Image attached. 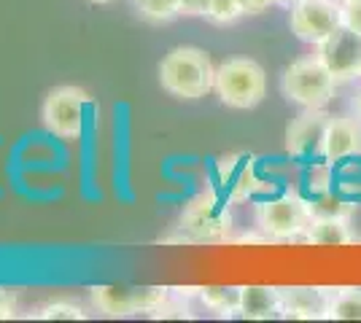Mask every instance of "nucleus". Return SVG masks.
I'll return each instance as SVG.
<instances>
[{
	"label": "nucleus",
	"mask_w": 361,
	"mask_h": 323,
	"mask_svg": "<svg viewBox=\"0 0 361 323\" xmlns=\"http://www.w3.org/2000/svg\"><path fill=\"white\" fill-rule=\"evenodd\" d=\"M165 286H94L90 289L92 308L108 318H130L137 312L154 315L170 299Z\"/></svg>",
	"instance_id": "obj_4"
},
{
	"label": "nucleus",
	"mask_w": 361,
	"mask_h": 323,
	"mask_svg": "<svg viewBox=\"0 0 361 323\" xmlns=\"http://www.w3.org/2000/svg\"><path fill=\"white\" fill-rule=\"evenodd\" d=\"M340 11H343V25L361 35V0H345V3H340Z\"/></svg>",
	"instance_id": "obj_22"
},
{
	"label": "nucleus",
	"mask_w": 361,
	"mask_h": 323,
	"mask_svg": "<svg viewBox=\"0 0 361 323\" xmlns=\"http://www.w3.org/2000/svg\"><path fill=\"white\" fill-rule=\"evenodd\" d=\"M329 289H283V315L281 318H326Z\"/></svg>",
	"instance_id": "obj_13"
},
{
	"label": "nucleus",
	"mask_w": 361,
	"mask_h": 323,
	"mask_svg": "<svg viewBox=\"0 0 361 323\" xmlns=\"http://www.w3.org/2000/svg\"><path fill=\"white\" fill-rule=\"evenodd\" d=\"M90 3H97V6H103V3H114V0H90Z\"/></svg>",
	"instance_id": "obj_28"
},
{
	"label": "nucleus",
	"mask_w": 361,
	"mask_h": 323,
	"mask_svg": "<svg viewBox=\"0 0 361 323\" xmlns=\"http://www.w3.org/2000/svg\"><path fill=\"white\" fill-rule=\"evenodd\" d=\"M361 154V119L350 116H329L326 138H324V162H343Z\"/></svg>",
	"instance_id": "obj_11"
},
{
	"label": "nucleus",
	"mask_w": 361,
	"mask_h": 323,
	"mask_svg": "<svg viewBox=\"0 0 361 323\" xmlns=\"http://www.w3.org/2000/svg\"><path fill=\"white\" fill-rule=\"evenodd\" d=\"M240 312L248 321H267L283 315V289L272 286H243L240 289Z\"/></svg>",
	"instance_id": "obj_12"
},
{
	"label": "nucleus",
	"mask_w": 361,
	"mask_h": 323,
	"mask_svg": "<svg viewBox=\"0 0 361 323\" xmlns=\"http://www.w3.org/2000/svg\"><path fill=\"white\" fill-rule=\"evenodd\" d=\"M197 296L202 299V305L219 315H232L240 310V289H221V286H208V289H197Z\"/></svg>",
	"instance_id": "obj_17"
},
{
	"label": "nucleus",
	"mask_w": 361,
	"mask_h": 323,
	"mask_svg": "<svg viewBox=\"0 0 361 323\" xmlns=\"http://www.w3.org/2000/svg\"><path fill=\"white\" fill-rule=\"evenodd\" d=\"M326 124H329V113L324 108H305L286 127V151L300 159L324 156Z\"/></svg>",
	"instance_id": "obj_9"
},
{
	"label": "nucleus",
	"mask_w": 361,
	"mask_h": 323,
	"mask_svg": "<svg viewBox=\"0 0 361 323\" xmlns=\"http://www.w3.org/2000/svg\"><path fill=\"white\" fill-rule=\"evenodd\" d=\"M213 0H178L180 6V14L186 16H205L208 8H211Z\"/></svg>",
	"instance_id": "obj_23"
},
{
	"label": "nucleus",
	"mask_w": 361,
	"mask_h": 323,
	"mask_svg": "<svg viewBox=\"0 0 361 323\" xmlns=\"http://www.w3.org/2000/svg\"><path fill=\"white\" fill-rule=\"evenodd\" d=\"M288 8H291L288 11L291 32L313 46L326 41L343 25V11L337 0H294Z\"/></svg>",
	"instance_id": "obj_7"
},
{
	"label": "nucleus",
	"mask_w": 361,
	"mask_h": 323,
	"mask_svg": "<svg viewBox=\"0 0 361 323\" xmlns=\"http://www.w3.org/2000/svg\"><path fill=\"white\" fill-rule=\"evenodd\" d=\"M240 16H243V8L238 0H213L205 19L213 22V25H232V22H238Z\"/></svg>",
	"instance_id": "obj_21"
},
{
	"label": "nucleus",
	"mask_w": 361,
	"mask_h": 323,
	"mask_svg": "<svg viewBox=\"0 0 361 323\" xmlns=\"http://www.w3.org/2000/svg\"><path fill=\"white\" fill-rule=\"evenodd\" d=\"M243 8V16H259L270 11V6H278L275 0H238Z\"/></svg>",
	"instance_id": "obj_25"
},
{
	"label": "nucleus",
	"mask_w": 361,
	"mask_h": 323,
	"mask_svg": "<svg viewBox=\"0 0 361 323\" xmlns=\"http://www.w3.org/2000/svg\"><path fill=\"white\" fill-rule=\"evenodd\" d=\"M334 87L337 81L316 54L294 60L281 78L283 97L300 108H326L334 97Z\"/></svg>",
	"instance_id": "obj_3"
},
{
	"label": "nucleus",
	"mask_w": 361,
	"mask_h": 323,
	"mask_svg": "<svg viewBox=\"0 0 361 323\" xmlns=\"http://www.w3.org/2000/svg\"><path fill=\"white\" fill-rule=\"evenodd\" d=\"M329 321H361V289H334L326 305Z\"/></svg>",
	"instance_id": "obj_16"
},
{
	"label": "nucleus",
	"mask_w": 361,
	"mask_h": 323,
	"mask_svg": "<svg viewBox=\"0 0 361 323\" xmlns=\"http://www.w3.org/2000/svg\"><path fill=\"white\" fill-rule=\"evenodd\" d=\"M353 240L350 218H313L305 229V243L310 246H348Z\"/></svg>",
	"instance_id": "obj_14"
},
{
	"label": "nucleus",
	"mask_w": 361,
	"mask_h": 323,
	"mask_svg": "<svg viewBox=\"0 0 361 323\" xmlns=\"http://www.w3.org/2000/svg\"><path fill=\"white\" fill-rule=\"evenodd\" d=\"M316 57L329 70L334 81H350L361 76V35L340 25L326 41L316 46Z\"/></svg>",
	"instance_id": "obj_8"
},
{
	"label": "nucleus",
	"mask_w": 361,
	"mask_h": 323,
	"mask_svg": "<svg viewBox=\"0 0 361 323\" xmlns=\"http://www.w3.org/2000/svg\"><path fill=\"white\" fill-rule=\"evenodd\" d=\"M359 240H361V237H359Z\"/></svg>",
	"instance_id": "obj_30"
},
{
	"label": "nucleus",
	"mask_w": 361,
	"mask_h": 323,
	"mask_svg": "<svg viewBox=\"0 0 361 323\" xmlns=\"http://www.w3.org/2000/svg\"><path fill=\"white\" fill-rule=\"evenodd\" d=\"M224 162H226L224 184H226V191H229V200H245V197H251L256 189H259V178L254 175L251 159L232 156V159H224Z\"/></svg>",
	"instance_id": "obj_15"
},
{
	"label": "nucleus",
	"mask_w": 361,
	"mask_h": 323,
	"mask_svg": "<svg viewBox=\"0 0 361 323\" xmlns=\"http://www.w3.org/2000/svg\"><path fill=\"white\" fill-rule=\"evenodd\" d=\"M32 318H38V321H84L87 310L75 302H68V299H57V302H49V305L35 310Z\"/></svg>",
	"instance_id": "obj_20"
},
{
	"label": "nucleus",
	"mask_w": 361,
	"mask_h": 323,
	"mask_svg": "<svg viewBox=\"0 0 361 323\" xmlns=\"http://www.w3.org/2000/svg\"><path fill=\"white\" fill-rule=\"evenodd\" d=\"M213 92L229 108L248 110L256 108L267 94V73L256 60L248 57H232L216 68V84Z\"/></svg>",
	"instance_id": "obj_2"
},
{
	"label": "nucleus",
	"mask_w": 361,
	"mask_h": 323,
	"mask_svg": "<svg viewBox=\"0 0 361 323\" xmlns=\"http://www.w3.org/2000/svg\"><path fill=\"white\" fill-rule=\"evenodd\" d=\"M310 221V200L297 194H281L256 205V227L267 240H305Z\"/></svg>",
	"instance_id": "obj_5"
},
{
	"label": "nucleus",
	"mask_w": 361,
	"mask_h": 323,
	"mask_svg": "<svg viewBox=\"0 0 361 323\" xmlns=\"http://www.w3.org/2000/svg\"><path fill=\"white\" fill-rule=\"evenodd\" d=\"M275 3H278V6H291L294 0H275Z\"/></svg>",
	"instance_id": "obj_27"
},
{
	"label": "nucleus",
	"mask_w": 361,
	"mask_h": 323,
	"mask_svg": "<svg viewBox=\"0 0 361 323\" xmlns=\"http://www.w3.org/2000/svg\"><path fill=\"white\" fill-rule=\"evenodd\" d=\"M135 11L151 25H165L180 14L178 0H133Z\"/></svg>",
	"instance_id": "obj_19"
},
{
	"label": "nucleus",
	"mask_w": 361,
	"mask_h": 323,
	"mask_svg": "<svg viewBox=\"0 0 361 323\" xmlns=\"http://www.w3.org/2000/svg\"><path fill=\"white\" fill-rule=\"evenodd\" d=\"M229 224H232L229 213L221 208V202H216L213 197H200L180 215V229L189 232L192 240H205V243L226 240Z\"/></svg>",
	"instance_id": "obj_10"
},
{
	"label": "nucleus",
	"mask_w": 361,
	"mask_h": 323,
	"mask_svg": "<svg viewBox=\"0 0 361 323\" xmlns=\"http://www.w3.org/2000/svg\"><path fill=\"white\" fill-rule=\"evenodd\" d=\"M159 84L178 100H200L213 89L216 68L202 49L176 46L159 62Z\"/></svg>",
	"instance_id": "obj_1"
},
{
	"label": "nucleus",
	"mask_w": 361,
	"mask_h": 323,
	"mask_svg": "<svg viewBox=\"0 0 361 323\" xmlns=\"http://www.w3.org/2000/svg\"><path fill=\"white\" fill-rule=\"evenodd\" d=\"M353 113L361 119V89L356 92V97H353Z\"/></svg>",
	"instance_id": "obj_26"
},
{
	"label": "nucleus",
	"mask_w": 361,
	"mask_h": 323,
	"mask_svg": "<svg viewBox=\"0 0 361 323\" xmlns=\"http://www.w3.org/2000/svg\"><path fill=\"white\" fill-rule=\"evenodd\" d=\"M16 315V296L8 289H0V321H11Z\"/></svg>",
	"instance_id": "obj_24"
},
{
	"label": "nucleus",
	"mask_w": 361,
	"mask_h": 323,
	"mask_svg": "<svg viewBox=\"0 0 361 323\" xmlns=\"http://www.w3.org/2000/svg\"><path fill=\"white\" fill-rule=\"evenodd\" d=\"M90 94L81 87H57L46 94L41 106V122L44 127L62 140H78L84 135Z\"/></svg>",
	"instance_id": "obj_6"
},
{
	"label": "nucleus",
	"mask_w": 361,
	"mask_h": 323,
	"mask_svg": "<svg viewBox=\"0 0 361 323\" xmlns=\"http://www.w3.org/2000/svg\"><path fill=\"white\" fill-rule=\"evenodd\" d=\"M353 210H356V205L337 197L334 191H321V194H313V200H310L313 218H350Z\"/></svg>",
	"instance_id": "obj_18"
},
{
	"label": "nucleus",
	"mask_w": 361,
	"mask_h": 323,
	"mask_svg": "<svg viewBox=\"0 0 361 323\" xmlns=\"http://www.w3.org/2000/svg\"><path fill=\"white\" fill-rule=\"evenodd\" d=\"M337 3H345V0H337Z\"/></svg>",
	"instance_id": "obj_29"
}]
</instances>
